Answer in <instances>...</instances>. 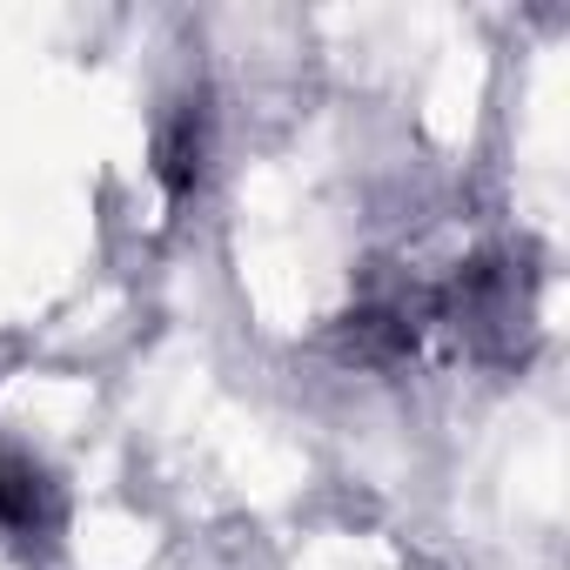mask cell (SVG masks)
Returning a JSON list of instances; mask_svg holds the SVG:
<instances>
[{
  "instance_id": "1",
  "label": "cell",
  "mask_w": 570,
  "mask_h": 570,
  "mask_svg": "<svg viewBox=\"0 0 570 570\" xmlns=\"http://www.w3.org/2000/svg\"><path fill=\"white\" fill-rule=\"evenodd\" d=\"M48 523H55V490H48V476H41L35 463H21V456L0 450V530H8V537H35V530H48Z\"/></svg>"
}]
</instances>
